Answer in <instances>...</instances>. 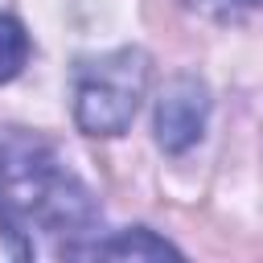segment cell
Instances as JSON below:
<instances>
[{
    "label": "cell",
    "mask_w": 263,
    "mask_h": 263,
    "mask_svg": "<svg viewBox=\"0 0 263 263\" xmlns=\"http://www.w3.org/2000/svg\"><path fill=\"white\" fill-rule=\"evenodd\" d=\"M148 86V53L136 45L111 49L103 58H90L78 74L74 90V119L90 136H119L144 99Z\"/></svg>",
    "instance_id": "2"
},
{
    "label": "cell",
    "mask_w": 263,
    "mask_h": 263,
    "mask_svg": "<svg viewBox=\"0 0 263 263\" xmlns=\"http://www.w3.org/2000/svg\"><path fill=\"white\" fill-rule=\"evenodd\" d=\"M0 197L12 214H25L53 234H82L95 222L86 185L41 140L16 132H0Z\"/></svg>",
    "instance_id": "1"
},
{
    "label": "cell",
    "mask_w": 263,
    "mask_h": 263,
    "mask_svg": "<svg viewBox=\"0 0 263 263\" xmlns=\"http://www.w3.org/2000/svg\"><path fill=\"white\" fill-rule=\"evenodd\" d=\"M29 58V37L12 16H0V82L16 78Z\"/></svg>",
    "instance_id": "5"
},
{
    "label": "cell",
    "mask_w": 263,
    "mask_h": 263,
    "mask_svg": "<svg viewBox=\"0 0 263 263\" xmlns=\"http://www.w3.org/2000/svg\"><path fill=\"white\" fill-rule=\"evenodd\" d=\"M205 115H210L205 86L193 74L168 78L156 99V144L164 152H189L205 132Z\"/></svg>",
    "instance_id": "3"
},
{
    "label": "cell",
    "mask_w": 263,
    "mask_h": 263,
    "mask_svg": "<svg viewBox=\"0 0 263 263\" xmlns=\"http://www.w3.org/2000/svg\"><path fill=\"white\" fill-rule=\"evenodd\" d=\"M66 255H82V259H181V251L164 238H156L152 230H119L111 238L99 242H70L62 247Z\"/></svg>",
    "instance_id": "4"
},
{
    "label": "cell",
    "mask_w": 263,
    "mask_h": 263,
    "mask_svg": "<svg viewBox=\"0 0 263 263\" xmlns=\"http://www.w3.org/2000/svg\"><path fill=\"white\" fill-rule=\"evenodd\" d=\"M185 8H193L201 16H214V21H238L255 8V0H185Z\"/></svg>",
    "instance_id": "7"
},
{
    "label": "cell",
    "mask_w": 263,
    "mask_h": 263,
    "mask_svg": "<svg viewBox=\"0 0 263 263\" xmlns=\"http://www.w3.org/2000/svg\"><path fill=\"white\" fill-rule=\"evenodd\" d=\"M33 255V247H29V238L21 234V226H16V214L4 205V197H0V263H25Z\"/></svg>",
    "instance_id": "6"
}]
</instances>
